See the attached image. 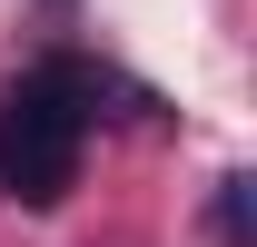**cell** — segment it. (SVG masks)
<instances>
[{"mask_svg":"<svg viewBox=\"0 0 257 247\" xmlns=\"http://www.w3.org/2000/svg\"><path fill=\"white\" fill-rule=\"evenodd\" d=\"M89 119H99V79H89L79 60L30 69L20 89L0 99V188H10L20 208H50V198H69V178H79V149H89Z\"/></svg>","mask_w":257,"mask_h":247,"instance_id":"1","label":"cell"},{"mask_svg":"<svg viewBox=\"0 0 257 247\" xmlns=\"http://www.w3.org/2000/svg\"><path fill=\"white\" fill-rule=\"evenodd\" d=\"M218 237H227V247H247V178H227V188H218Z\"/></svg>","mask_w":257,"mask_h":247,"instance_id":"2","label":"cell"}]
</instances>
